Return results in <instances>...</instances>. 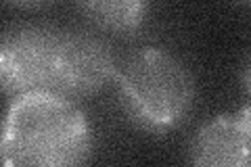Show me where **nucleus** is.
Listing matches in <instances>:
<instances>
[{
    "label": "nucleus",
    "instance_id": "nucleus-1",
    "mask_svg": "<svg viewBox=\"0 0 251 167\" xmlns=\"http://www.w3.org/2000/svg\"><path fill=\"white\" fill-rule=\"evenodd\" d=\"M92 130L75 100L29 92L9 102L0 121V163L6 167H69L88 161Z\"/></svg>",
    "mask_w": 251,
    "mask_h": 167
},
{
    "label": "nucleus",
    "instance_id": "nucleus-2",
    "mask_svg": "<svg viewBox=\"0 0 251 167\" xmlns=\"http://www.w3.org/2000/svg\"><path fill=\"white\" fill-rule=\"evenodd\" d=\"M124 113L140 130H176L195 105V79L176 54L159 46L136 50L115 73Z\"/></svg>",
    "mask_w": 251,
    "mask_h": 167
},
{
    "label": "nucleus",
    "instance_id": "nucleus-3",
    "mask_svg": "<svg viewBox=\"0 0 251 167\" xmlns=\"http://www.w3.org/2000/svg\"><path fill=\"white\" fill-rule=\"evenodd\" d=\"M61 29L50 25H11L0 31V98L52 92Z\"/></svg>",
    "mask_w": 251,
    "mask_h": 167
},
{
    "label": "nucleus",
    "instance_id": "nucleus-4",
    "mask_svg": "<svg viewBox=\"0 0 251 167\" xmlns=\"http://www.w3.org/2000/svg\"><path fill=\"white\" fill-rule=\"evenodd\" d=\"M117 73L111 48L100 38L84 31L61 29L54 90L67 98L97 94Z\"/></svg>",
    "mask_w": 251,
    "mask_h": 167
},
{
    "label": "nucleus",
    "instance_id": "nucleus-5",
    "mask_svg": "<svg viewBox=\"0 0 251 167\" xmlns=\"http://www.w3.org/2000/svg\"><path fill=\"white\" fill-rule=\"evenodd\" d=\"M251 111L224 113L207 121L191 142V161L201 167H247Z\"/></svg>",
    "mask_w": 251,
    "mask_h": 167
},
{
    "label": "nucleus",
    "instance_id": "nucleus-6",
    "mask_svg": "<svg viewBox=\"0 0 251 167\" xmlns=\"http://www.w3.org/2000/svg\"><path fill=\"white\" fill-rule=\"evenodd\" d=\"M77 6L99 29L132 34L147 21L151 0H77Z\"/></svg>",
    "mask_w": 251,
    "mask_h": 167
},
{
    "label": "nucleus",
    "instance_id": "nucleus-7",
    "mask_svg": "<svg viewBox=\"0 0 251 167\" xmlns=\"http://www.w3.org/2000/svg\"><path fill=\"white\" fill-rule=\"evenodd\" d=\"M15 2H29L31 4V2H42V0H15Z\"/></svg>",
    "mask_w": 251,
    "mask_h": 167
},
{
    "label": "nucleus",
    "instance_id": "nucleus-8",
    "mask_svg": "<svg viewBox=\"0 0 251 167\" xmlns=\"http://www.w3.org/2000/svg\"><path fill=\"white\" fill-rule=\"evenodd\" d=\"M241 2H245V4H247V2H249V0H241Z\"/></svg>",
    "mask_w": 251,
    "mask_h": 167
}]
</instances>
